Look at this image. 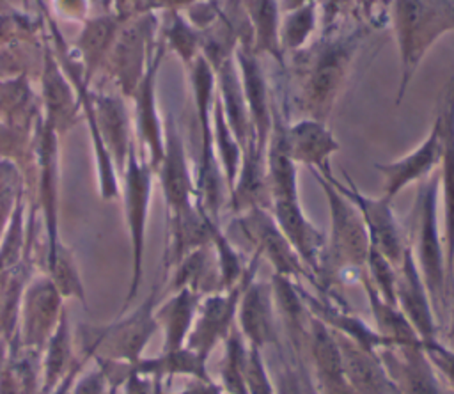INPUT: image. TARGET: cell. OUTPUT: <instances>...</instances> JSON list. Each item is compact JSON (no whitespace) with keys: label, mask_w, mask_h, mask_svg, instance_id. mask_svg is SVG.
<instances>
[{"label":"cell","mask_w":454,"mask_h":394,"mask_svg":"<svg viewBox=\"0 0 454 394\" xmlns=\"http://www.w3.org/2000/svg\"><path fill=\"white\" fill-rule=\"evenodd\" d=\"M371 28L358 21L353 28L342 27L333 34H319L305 48L291 53L282 69L287 106L301 112V117L328 121L340 98L364 39Z\"/></svg>","instance_id":"1"},{"label":"cell","mask_w":454,"mask_h":394,"mask_svg":"<svg viewBox=\"0 0 454 394\" xmlns=\"http://www.w3.org/2000/svg\"><path fill=\"white\" fill-rule=\"evenodd\" d=\"M310 172L326 197L330 218L323 264L314 289L332 291L340 282H360L371 252V241L358 209L319 172Z\"/></svg>","instance_id":"2"},{"label":"cell","mask_w":454,"mask_h":394,"mask_svg":"<svg viewBox=\"0 0 454 394\" xmlns=\"http://www.w3.org/2000/svg\"><path fill=\"white\" fill-rule=\"evenodd\" d=\"M388 25L399 55V105L429 48L454 32V0H390Z\"/></svg>","instance_id":"3"},{"label":"cell","mask_w":454,"mask_h":394,"mask_svg":"<svg viewBox=\"0 0 454 394\" xmlns=\"http://www.w3.org/2000/svg\"><path fill=\"white\" fill-rule=\"evenodd\" d=\"M408 245L417 261L419 272L427 288L438 323L443 318L445 303L454 284L447 273L445 245L440 227V177L438 169L419 181L411 211V236Z\"/></svg>","instance_id":"4"},{"label":"cell","mask_w":454,"mask_h":394,"mask_svg":"<svg viewBox=\"0 0 454 394\" xmlns=\"http://www.w3.org/2000/svg\"><path fill=\"white\" fill-rule=\"evenodd\" d=\"M231 225H234V232L247 241L252 254L270 263L273 273L314 284L310 272L298 257L268 208H252L238 213Z\"/></svg>","instance_id":"5"},{"label":"cell","mask_w":454,"mask_h":394,"mask_svg":"<svg viewBox=\"0 0 454 394\" xmlns=\"http://www.w3.org/2000/svg\"><path fill=\"white\" fill-rule=\"evenodd\" d=\"M321 176L330 185H333L358 209L371 241V248L378 250L397 266L408 245V236L394 211L392 201L385 195L372 197L364 193L344 170H342V181L337 179L332 170Z\"/></svg>","instance_id":"6"},{"label":"cell","mask_w":454,"mask_h":394,"mask_svg":"<svg viewBox=\"0 0 454 394\" xmlns=\"http://www.w3.org/2000/svg\"><path fill=\"white\" fill-rule=\"evenodd\" d=\"M259 261H261L259 256L250 254L245 277L234 288L222 289L200 298L193 327L186 339V348L193 350L195 353H199L207 360L211 351L220 343L225 341L231 330L236 327L238 303H239L241 293L245 289V284L250 280V277L257 275Z\"/></svg>","instance_id":"7"},{"label":"cell","mask_w":454,"mask_h":394,"mask_svg":"<svg viewBox=\"0 0 454 394\" xmlns=\"http://www.w3.org/2000/svg\"><path fill=\"white\" fill-rule=\"evenodd\" d=\"M436 117L440 121L442 154L438 163L442 234L445 245L447 273L454 284V75L447 78L438 99Z\"/></svg>","instance_id":"8"},{"label":"cell","mask_w":454,"mask_h":394,"mask_svg":"<svg viewBox=\"0 0 454 394\" xmlns=\"http://www.w3.org/2000/svg\"><path fill=\"white\" fill-rule=\"evenodd\" d=\"M298 293L309 311V314L321 323H325L332 332L344 335L356 343L358 346L378 351L381 348H388L390 343L385 341L371 323L362 319L351 309L346 307L344 300L335 295V291H310L305 282L296 280Z\"/></svg>","instance_id":"9"},{"label":"cell","mask_w":454,"mask_h":394,"mask_svg":"<svg viewBox=\"0 0 454 394\" xmlns=\"http://www.w3.org/2000/svg\"><path fill=\"white\" fill-rule=\"evenodd\" d=\"M236 327L248 346L261 351L282 341L271 280L250 277L238 303Z\"/></svg>","instance_id":"10"},{"label":"cell","mask_w":454,"mask_h":394,"mask_svg":"<svg viewBox=\"0 0 454 394\" xmlns=\"http://www.w3.org/2000/svg\"><path fill=\"white\" fill-rule=\"evenodd\" d=\"M234 59L243 87L245 103L248 108L252 144L259 151H266L270 130H271V85L262 71L261 57L252 50L250 43H238Z\"/></svg>","instance_id":"11"},{"label":"cell","mask_w":454,"mask_h":394,"mask_svg":"<svg viewBox=\"0 0 454 394\" xmlns=\"http://www.w3.org/2000/svg\"><path fill=\"white\" fill-rule=\"evenodd\" d=\"M284 147L296 165L326 174L332 170L330 158L340 149V144L325 121L298 117L286 121L282 130Z\"/></svg>","instance_id":"12"},{"label":"cell","mask_w":454,"mask_h":394,"mask_svg":"<svg viewBox=\"0 0 454 394\" xmlns=\"http://www.w3.org/2000/svg\"><path fill=\"white\" fill-rule=\"evenodd\" d=\"M440 154H442L440 121L434 115V121L427 135L410 153L392 162L374 163V169L383 177V195L394 201V197L401 190H404L411 183H419L424 177H427L433 170L438 169Z\"/></svg>","instance_id":"13"},{"label":"cell","mask_w":454,"mask_h":394,"mask_svg":"<svg viewBox=\"0 0 454 394\" xmlns=\"http://www.w3.org/2000/svg\"><path fill=\"white\" fill-rule=\"evenodd\" d=\"M270 211L298 257L310 272L314 279L312 286L316 288L326 247V232L312 224V220L303 211L300 199L273 201Z\"/></svg>","instance_id":"14"},{"label":"cell","mask_w":454,"mask_h":394,"mask_svg":"<svg viewBox=\"0 0 454 394\" xmlns=\"http://www.w3.org/2000/svg\"><path fill=\"white\" fill-rule=\"evenodd\" d=\"M395 303L417 330L420 339L438 337L440 323L436 319L427 288L419 272L417 261L410 245H406L401 263L397 264Z\"/></svg>","instance_id":"15"},{"label":"cell","mask_w":454,"mask_h":394,"mask_svg":"<svg viewBox=\"0 0 454 394\" xmlns=\"http://www.w3.org/2000/svg\"><path fill=\"white\" fill-rule=\"evenodd\" d=\"M378 355L399 394H445L422 344L388 346L378 350Z\"/></svg>","instance_id":"16"},{"label":"cell","mask_w":454,"mask_h":394,"mask_svg":"<svg viewBox=\"0 0 454 394\" xmlns=\"http://www.w3.org/2000/svg\"><path fill=\"white\" fill-rule=\"evenodd\" d=\"M307 364L321 394H355L344 374L335 334L312 316L307 339Z\"/></svg>","instance_id":"17"},{"label":"cell","mask_w":454,"mask_h":394,"mask_svg":"<svg viewBox=\"0 0 454 394\" xmlns=\"http://www.w3.org/2000/svg\"><path fill=\"white\" fill-rule=\"evenodd\" d=\"M167 140L161 156V186L167 199L168 213H181L197 204V186L192 177L186 153L172 121L167 124Z\"/></svg>","instance_id":"18"},{"label":"cell","mask_w":454,"mask_h":394,"mask_svg":"<svg viewBox=\"0 0 454 394\" xmlns=\"http://www.w3.org/2000/svg\"><path fill=\"white\" fill-rule=\"evenodd\" d=\"M335 337L342 357L344 374L355 394H399L378 351L365 350L344 335L335 334Z\"/></svg>","instance_id":"19"},{"label":"cell","mask_w":454,"mask_h":394,"mask_svg":"<svg viewBox=\"0 0 454 394\" xmlns=\"http://www.w3.org/2000/svg\"><path fill=\"white\" fill-rule=\"evenodd\" d=\"M264 153L266 151H259L252 142H248L243 147L241 165L234 179V185L229 190V199H227L229 208L234 215L252 208L270 209L271 206Z\"/></svg>","instance_id":"20"},{"label":"cell","mask_w":454,"mask_h":394,"mask_svg":"<svg viewBox=\"0 0 454 394\" xmlns=\"http://www.w3.org/2000/svg\"><path fill=\"white\" fill-rule=\"evenodd\" d=\"M153 302L154 295H151L135 314L106 332L105 346L108 351H115V355H121V359L131 360L133 364L140 359L144 346L158 328Z\"/></svg>","instance_id":"21"},{"label":"cell","mask_w":454,"mask_h":394,"mask_svg":"<svg viewBox=\"0 0 454 394\" xmlns=\"http://www.w3.org/2000/svg\"><path fill=\"white\" fill-rule=\"evenodd\" d=\"M202 295L181 288L154 311L158 327L163 328V350H177L186 346V339L193 327Z\"/></svg>","instance_id":"22"},{"label":"cell","mask_w":454,"mask_h":394,"mask_svg":"<svg viewBox=\"0 0 454 394\" xmlns=\"http://www.w3.org/2000/svg\"><path fill=\"white\" fill-rule=\"evenodd\" d=\"M268 350L275 355L273 360H264L277 394H321L303 355L294 353L284 341Z\"/></svg>","instance_id":"23"},{"label":"cell","mask_w":454,"mask_h":394,"mask_svg":"<svg viewBox=\"0 0 454 394\" xmlns=\"http://www.w3.org/2000/svg\"><path fill=\"white\" fill-rule=\"evenodd\" d=\"M360 284L364 288L367 305L372 316V327L374 330L390 343V346H410V344H420L422 339L417 334V330L411 327L408 318L403 314V311L387 300H383L376 289L371 286L367 277L362 273Z\"/></svg>","instance_id":"24"},{"label":"cell","mask_w":454,"mask_h":394,"mask_svg":"<svg viewBox=\"0 0 454 394\" xmlns=\"http://www.w3.org/2000/svg\"><path fill=\"white\" fill-rule=\"evenodd\" d=\"M252 25V50L270 55L280 69L286 67V57L278 43L280 7L278 0H241Z\"/></svg>","instance_id":"25"},{"label":"cell","mask_w":454,"mask_h":394,"mask_svg":"<svg viewBox=\"0 0 454 394\" xmlns=\"http://www.w3.org/2000/svg\"><path fill=\"white\" fill-rule=\"evenodd\" d=\"M211 121H213V146H215L216 160L220 163L227 190H231L234 185V179L238 176L239 165H241L243 146L238 140L232 128L229 126V121H227L222 103H220V98L216 94H215V101H213Z\"/></svg>","instance_id":"26"},{"label":"cell","mask_w":454,"mask_h":394,"mask_svg":"<svg viewBox=\"0 0 454 394\" xmlns=\"http://www.w3.org/2000/svg\"><path fill=\"white\" fill-rule=\"evenodd\" d=\"M248 343L234 327L223 341V357L218 369V383L227 394H247L245 367L248 359Z\"/></svg>","instance_id":"27"},{"label":"cell","mask_w":454,"mask_h":394,"mask_svg":"<svg viewBox=\"0 0 454 394\" xmlns=\"http://www.w3.org/2000/svg\"><path fill=\"white\" fill-rule=\"evenodd\" d=\"M319 27L317 5H303L300 9L284 12L278 23V43L284 57L305 48Z\"/></svg>","instance_id":"28"},{"label":"cell","mask_w":454,"mask_h":394,"mask_svg":"<svg viewBox=\"0 0 454 394\" xmlns=\"http://www.w3.org/2000/svg\"><path fill=\"white\" fill-rule=\"evenodd\" d=\"M209 243L216 256L222 289L234 288L245 277L248 259L243 257V252L234 245L231 236L223 232V229L218 225V222H215L211 227V241Z\"/></svg>","instance_id":"29"},{"label":"cell","mask_w":454,"mask_h":394,"mask_svg":"<svg viewBox=\"0 0 454 394\" xmlns=\"http://www.w3.org/2000/svg\"><path fill=\"white\" fill-rule=\"evenodd\" d=\"M364 275L371 282V286L376 289V293L390 302L395 303V279H397V266L388 261L383 254L371 248ZM397 305V303H395Z\"/></svg>","instance_id":"30"},{"label":"cell","mask_w":454,"mask_h":394,"mask_svg":"<svg viewBox=\"0 0 454 394\" xmlns=\"http://www.w3.org/2000/svg\"><path fill=\"white\" fill-rule=\"evenodd\" d=\"M245 385H247V394H277L262 351L252 346L248 348V359L245 367Z\"/></svg>","instance_id":"31"},{"label":"cell","mask_w":454,"mask_h":394,"mask_svg":"<svg viewBox=\"0 0 454 394\" xmlns=\"http://www.w3.org/2000/svg\"><path fill=\"white\" fill-rule=\"evenodd\" d=\"M319 34H333L344 27L349 14H355V0H317Z\"/></svg>","instance_id":"32"},{"label":"cell","mask_w":454,"mask_h":394,"mask_svg":"<svg viewBox=\"0 0 454 394\" xmlns=\"http://www.w3.org/2000/svg\"><path fill=\"white\" fill-rule=\"evenodd\" d=\"M420 344L438 376H442L447 387L454 392V350L447 348L438 337L424 339Z\"/></svg>","instance_id":"33"},{"label":"cell","mask_w":454,"mask_h":394,"mask_svg":"<svg viewBox=\"0 0 454 394\" xmlns=\"http://www.w3.org/2000/svg\"><path fill=\"white\" fill-rule=\"evenodd\" d=\"M176 394H225V390L213 378H190V382Z\"/></svg>","instance_id":"34"},{"label":"cell","mask_w":454,"mask_h":394,"mask_svg":"<svg viewBox=\"0 0 454 394\" xmlns=\"http://www.w3.org/2000/svg\"><path fill=\"white\" fill-rule=\"evenodd\" d=\"M447 348H450V350H454V302H452V305H450V309H449V316H447V325H445V328H443V334H442V337H438Z\"/></svg>","instance_id":"35"},{"label":"cell","mask_w":454,"mask_h":394,"mask_svg":"<svg viewBox=\"0 0 454 394\" xmlns=\"http://www.w3.org/2000/svg\"><path fill=\"white\" fill-rule=\"evenodd\" d=\"M317 0H280L278 2V7H280V12H289V11H294V9H300L303 5H310V4H316Z\"/></svg>","instance_id":"36"}]
</instances>
